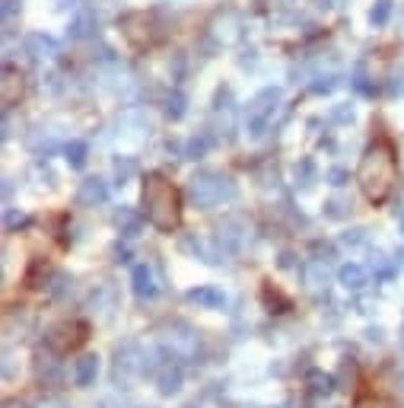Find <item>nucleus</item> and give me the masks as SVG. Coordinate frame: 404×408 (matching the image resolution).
Returning a JSON list of instances; mask_svg holds the SVG:
<instances>
[{"mask_svg": "<svg viewBox=\"0 0 404 408\" xmlns=\"http://www.w3.org/2000/svg\"><path fill=\"white\" fill-rule=\"evenodd\" d=\"M166 115H169L172 121H178V118L185 115V96L178 90H172L169 96H166Z\"/></svg>", "mask_w": 404, "mask_h": 408, "instance_id": "aec40b11", "label": "nucleus"}, {"mask_svg": "<svg viewBox=\"0 0 404 408\" xmlns=\"http://www.w3.org/2000/svg\"><path fill=\"white\" fill-rule=\"evenodd\" d=\"M325 179H328L331 185H337V188H341L344 182L350 179V176H347V169H344V166H335V169H328V176H325Z\"/></svg>", "mask_w": 404, "mask_h": 408, "instance_id": "cd10ccee", "label": "nucleus"}, {"mask_svg": "<svg viewBox=\"0 0 404 408\" xmlns=\"http://www.w3.org/2000/svg\"><path fill=\"white\" fill-rule=\"evenodd\" d=\"M309 389H312L316 395H325V393H331V389H335V380H331V376H325V374H318V370H312V374H309Z\"/></svg>", "mask_w": 404, "mask_h": 408, "instance_id": "412c9836", "label": "nucleus"}, {"mask_svg": "<svg viewBox=\"0 0 404 408\" xmlns=\"http://www.w3.org/2000/svg\"><path fill=\"white\" fill-rule=\"evenodd\" d=\"M93 29H96V16L89 13V10H80V13L70 20L67 35H70V39H89V35H93Z\"/></svg>", "mask_w": 404, "mask_h": 408, "instance_id": "4468645a", "label": "nucleus"}, {"mask_svg": "<svg viewBox=\"0 0 404 408\" xmlns=\"http://www.w3.org/2000/svg\"><path fill=\"white\" fill-rule=\"evenodd\" d=\"M99 376V357L96 354H83L80 360H74V383L76 386H89Z\"/></svg>", "mask_w": 404, "mask_h": 408, "instance_id": "1a4fd4ad", "label": "nucleus"}, {"mask_svg": "<svg viewBox=\"0 0 404 408\" xmlns=\"http://www.w3.org/2000/svg\"><path fill=\"white\" fill-rule=\"evenodd\" d=\"M350 84H354L356 93H363V96H370V93H372V84L366 80V70H363V67H356V70H354V80H350Z\"/></svg>", "mask_w": 404, "mask_h": 408, "instance_id": "393cba45", "label": "nucleus"}, {"mask_svg": "<svg viewBox=\"0 0 404 408\" xmlns=\"http://www.w3.org/2000/svg\"><path fill=\"white\" fill-rule=\"evenodd\" d=\"M391 10H395V0H376L370 10V22L372 26H385L391 16Z\"/></svg>", "mask_w": 404, "mask_h": 408, "instance_id": "6ab92c4d", "label": "nucleus"}, {"mask_svg": "<svg viewBox=\"0 0 404 408\" xmlns=\"http://www.w3.org/2000/svg\"><path fill=\"white\" fill-rule=\"evenodd\" d=\"M302 176V185H312V179H316V169H312V163L309 159H302V166H296V179Z\"/></svg>", "mask_w": 404, "mask_h": 408, "instance_id": "bb28decb", "label": "nucleus"}, {"mask_svg": "<svg viewBox=\"0 0 404 408\" xmlns=\"http://www.w3.org/2000/svg\"><path fill=\"white\" fill-rule=\"evenodd\" d=\"M277 105H281V90H277V86H264L261 93H255V99L245 109V131L252 134V138L264 134V128L274 121Z\"/></svg>", "mask_w": 404, "mask_h": 408, "instance_id": "20e7f679", "label": "nucleus"}, {"mask_svg": "<svg viewBox=\"0 0 404 408\" xmlns=\"http://www.w3.org/2000/svg\"><path fill=\"white\" fill-rule=\"evenodd\" d=\"M64 153H67L70 166L83 169V166H86V157H89V144H86V140H70V144L64 147Z\"/></svg>", "mask_w": 404, "mask_h": 408, "instance_id": "dca6fc26", "label": "nucleus"}, {"mask_svg": "<svg viewBox=\"0 0 404 408\" xmlns=\"http://www.w3.org/2000/svg\"><path fill=\"white\" fill-rule=\"evenodd\" d=\"M156 386L163 395H175L182 389V367H172V364H163L156 374Z\"/></svg>", "mask_w": 404, "mask_h": 408, "instance_id": "9d476101", "label": "nucleus"}, {"mask_svg": "<svg viewBox=\"0 0 404 408\" xmlns=\"http://www.w3.org/2000/svg\"><path fill=\"white\" fill-rule=\"evenodd\" d=\"M210 144H213V138H210V134H207V131H201L198 138H191V140H188L185 157H188V159H201L207 150H210Z\"/></svg>", "mask_w": 404, "mask_h": 408, "instance_id": "a211bd4d", "label": "nucleus"}, {"mask_svg": "<svg viewBox=\"0 0 404 408\" xmlns=\"http://www.w3.org/2000/svg\"><path fill=\"white\" fill-rule=\"evenodd\" d=\"M290 265H293V256H290V252H283V256H281V268H290Z\"/></svg>", "mask_w": 404, "mask_h": 408, "instance_id": "f704fd0d", "label": "nucleus"}, {"mask_svg": "<svg viewBox=\"0 0 404 408\" xmlns=\"http://www.w3.org/2000/svg\"><path fill=\"white\" fill-rule=\"evenodd\" d=\"M93 306H105V312L115 306V291H112L109 284H102V287H96V291H93Z\"/></svg>", "mask_w": 404, "mask_h": 408, "instance_id": "4be33fe9", "label": "nucleus"}, {"mask_svg": "<svg viewBox=\"0 0 404 408\" xmlns=\"http://www.w3.org/2000/svg\"><path fill=\"white\" fill-rule=\"evenodd\" d=\"M26 223V214H16V211H7V227H22Z\"/></svg>", "mask_w": 404, "mask_h": 408, "instance_id": "473e14b6", "label": "nucleus"}, {"mask_svg": "<svg viewBox=\"0 0 404 408\" xmlns=\"http://www.w3.org/2000/svg\"><path fill=\"white\" fill-rule=\"evenodd\" d=\"M395 262H398V265H404V249L398 252V258H395Z\"/></svg>", "mask_w": 404, "mask_h": 408, "instance_id": "c9c22d12", "label": "nucleus"}, {"mask_svg": "<svg viewBox=\"0 0 404 408\" xmlns=\"http://www.w3.org/2000/svg\"><path fill=\"white\" fill-rule=\"evenodd\" d=\"M395 176H398V163H395V153H391V147L385 144V140L372 144L370 150L363 153V159H360V169H356V182H360L363 195L372 204H382L391 195Z\"/></svg>", "mask_w": 404, "mask_h": 408, "instance_id": "f257e3e1", "label": "nucleus"}, {"mask_svg": "<svg viewBox=\"0 0 404 408\" xmlns=\"http://www.w3.org/2000/svg\"><path fill=\"white\" fill-rule=\"evenodd\" d=\"M22 0H4V20H13L16 13H20Z\"/></svg>", "mask_w": 404, "mask_h": 408, "instance_id": "7c9ffc66", "label": "nucleus"}, {"mask_svg": "<svg viewBox=\"0 0 404 408\" xmlns=\"http://www.w3.org/2000/svg\"><path fill=\"white\" fill-rule=\"evenodd\" d=\"M26 51L35 61H48V58L58 55V42L45 32H32V35H26Z\"/></svg>", "mask_w": 404, "mask_h": 408, "instance_id": "6e6552de", "label": "nucleus"}, {"mask_svg": "<svg viewBox=\"0 0 404 408\" xmlns=\"http://www.w3.org/2000/svg\"><path fill=\"white\" fill-rule=\"evenodd\" d=\"M335 86H341V80L335 74H328V77H318L316 84H312V93H331Z\"/></svg>", "mask_w": 404, "mask_h": 408, "instance_id": "a878e982", "label": "nucleus"}, {"mask_svg": "<svg viewBox=\"0 0 404 408\" xmlns=\"http://www.w3.org/2000/svg\"><path fill=\"white\" fill-rule=\"evenodd\" d=\"M115 223L121 227L124 236H137V230H140V217L134 214V211H128V208L115 211Z\"/></svg>", "mask_w": 404, "mask_h": 408, "instance_id": "f3484780", "label": "nucleus"}, {"mask_svg": "<svg viewBox=\"0 0 404 408\" xmlns=\"http://www.w3.org/2000/svg\"><path fill=\"white\" fill-rule=\"evenodd\" d=\"M401 230H404V217H401Z\"/></svg>", "mask_w": 404, "mask_h": 408, "instance_id": "e433bc0d", "label": "nucleus"}, {"mask_svg": "<svg viewBox=\"0 0 404 408\" xmlns=\"http://www.w3.org/2000/svg\"><path fill=\"white\" fill-rule=\"evenodd\" d=\"M105 198H109V185H105V179H99V176L83 179L80 188H76V201L86 204V208H96V204H102Z\"/></svg>", "mask_w": 404, "mask_h": 408, "instance_id": "423d86ee", "label": "nucleus"}, {"mask_svg": "<svg viewBox=\"0 0 404 408\" xmlns=\"http://www.w3.org/2000/svg\"><path fill=\"white\" fill-rule=\"evenodd\" d=\"M188 303H198V306H207V310H217L223 306V294L217 287H194L188 291Z\"/></svg>", "mask_w": 404, "mask_h": 408, "instance_id": "2eb2a0df", "label": "nucleus"}, {"mask_svg": "<svg viewBox=\"0 0 404 408\" xmlns=\"http://www.w3.org/2000/svg\"><path fill=\"white\" fill-rule=\"evenodd\" d=\"M163 345L169 348L175 357H191L198 351V335L188 325H175V332L169 329V335H163Z\"/></svg>", "mask_w": 404, "mask_h": 408, "instance_id": "39448f33", "label": "nucleus"}, {"mask_svg": "<svg viewBox=\"0 0 404 408\" xmlns=\"http://www.w3.org/2000/svg\"><path fill=\"white\" fill-rule=\"evenodd\" d=\"M360 242H366V230H350L344 236V246H360Z\"/></svg>", "mask_w": 404, "mask_h": 408, "instance_id": "c756f323", "label": "nucleus"}, {"mask_svg": "<svg viewBox=\"0 0 404 408\" xmlns=\"http://www.w3.org/2000/svg\"><path fill=\"white\" fill-rule=\"evenodd\" d=\"M39 380L45 383V386H58V383L64 380L61 360L51 357V354H41V357H39Z\"/></svg>", "mask_w": 404, "mask_h": 408, "instance_id": "9b49d317", "label": "nucleus"}, {"mask_svg": "<svg viewBox=\"0 0 404 408\" xmlns=\"http://www.w3.org/2000/svg\"><path fill=\"white\" fill-rule=\"evenodd\" d=\"M134 173H137V163H134V159H118V163H115V179H118V185H124V182H128Z\"/></svg>", "mask_w": 404, "mask_h": 408, "instance_id": "5701e85b", "label": "nucleus"}, {"mask_svg": "<svg viewBox=\"0 0 404 408\" xmlns=\"http://www.w3.org/2000/svg\"><path fill=\"white\" fill-rule=\"evenodd\" d=\"M26 147L32 153H39V157H48V153H55L61 147V138H58L55 128H35L26 138Z\"/></svg>", "mask_w": 404, "mask_h": 408, "instance_id": "0eeeda50", "label": "nucleus"}, {"mask_svg": "<svg viewBox=\"0 0 404 408\" xmlns=\"http://www.w3.org/2000/svg\"><path fill=\"white\" fill-rule=\"evenodd\" d=\"M366 338H370V341H379V338H382V329H370V332H366Z\"/></svg>", "mask_w": 404, "mask_h": 408, "instance_id": "72a5a7b5", "label": "nucleus"}, {"mask_svg": "<svg viewBox=\"0 0 404 408\" xmlns=\"http://www.w3.org/2000/svg\"><path fill=\"white\" fill-rule=\"evenodd\" d=\"M130 277H134V294H137L140 300H150L153 294H156V284H153V271L147 268V265H137Z\"/></svg>", "mask_w": 404, "mask_h": 408, "instance_id": "ddd939ff", "label": "nucleus"}, {"mask_svg": "<svg viewBox=\"0 0 404 408\" xmlns=\"http://www.w3.org/2000/svg\"><path fill=\"white\" fill-rule=\"evenodd\" d=\"M347 201H341V198H335V201H328L325 204V217H331V221H341V217H347Z\"/></svg>", "mask_w": 404, "mask_h": 408, "instance_id": "b1692460", "label": "nucleus"}, {"mask_svg": "<svg viewBox=\"0 0 404 408\" xmlns=\"http://www.w3.org/2000/svg\"><path fill=\"white\" fill-rule=\"evenodd\" d=\"M331 118H335V121H354V109L341 105V109H335V112H331Z\"/></svg>", "mask_w": 404, "mask_h": 408, "instance_id": "2f4dec72", "label": "nucleus"}, {"mask_svg": "<svg viewBox=\"0 0 404 408\" xmlns=\"http://www.w3.org/2000/svg\"><path fill=\"white\" fill-rule=\"evenodd\" d=\"M144 208H147V221L153 223L163 233H172L178 223V192L172 182H166L163 176H147L144 182Z\"/></svg>", "mask_w": 404, "mask_h": 408, "instance_id": "f03ea898", "label": "nucleus"}, {"mask_svg": "<svg viewBox=\"0 0 404 408\" xmlns=\"http://www.w3.org/2000/svg\"><path fill=\"white\" fill-rule=\"evenodd\" d=\"M67 287H74V281H70L67 275H55V284H51V294H55V297H61V294L67 291Z\"/></svg>", "mask_w": 404, "mask_h": 408, "instance_id": "c85d7f7f", "label": "nucleus"}, {"mask_svg": "<svg viewBox=\"0 0 404 408\" xmlns=\"http://www.w3.org/2000/svg\"><path fill=\"white\" fill-rule=\"evenodd\" d=\"M341 284L347 287V291H363L366 284H370V275H366L363 265L350 262V265H344V268H341Z\"/></svg>", "mask_w": 404, "mask_h": 408, "instance_id": "f8f14e48", "label": "nucleus"}, {"mask_svg": "<svg viewBox=\"0 0 404 408\" xmlns=\"http://www.w3.org/2000/svg\"><path fill=\"white\" fill-rule=\"evenodd\" d=\"M188 198H191L194 208L210 211V208H220V204L233 201L236 198V185H233L229 176L201 169V173H194L191 182H188Z\"/></svg>", "mask_w": 404, "mask_h": 408, "instance_id": "7ed1b4c3", "label": "nucleus"}]
</instances>
